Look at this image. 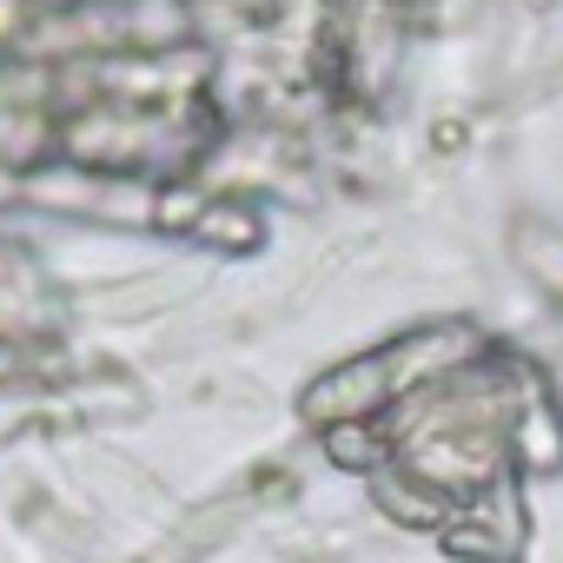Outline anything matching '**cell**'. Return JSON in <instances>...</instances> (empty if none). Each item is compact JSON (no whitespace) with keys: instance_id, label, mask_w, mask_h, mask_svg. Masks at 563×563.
<instances>
[{"instance_id":"6da1fadb","label":"cell","mask_w":563,"mask_h":563,"mask_svg":"<svg viewBox=\"0 0 563 563\" xmlns=\"http://www.w3.org/2000/svg\"><path fill=\"white\" fill-rule=\"evenodd\" d=\"M378 418H391V444L365 457L372 484L405 477L391 510L438 530H517V477L563 457V424L517 358L431 365Z\"/></svg>"}]
</instances>
